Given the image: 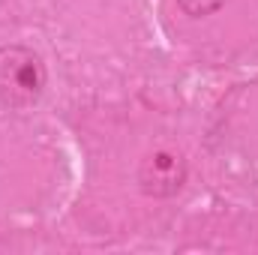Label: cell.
Returning a JSON list of instances; mask_svg holds the SVG:
<instances>
[{"label": "cell", "instance_id": "obj_1", "mask_svg": "<svg viewBox=\"0 0 258 255\" xmlns=\"http://www.w3.org/2000/svg\"><path fill=\"white\" fill-rule=\"evenodd\" d=\"M48 72L42 57L27 45H0V105L24 111L45 93Z\"/></svg>", "mask_w": 258, "mask_h": 255}, {"label": "cell", "instance_id": "obj_3", "mask_svg": "<svg viewBox=\"0 0 258 255\" xmlns=\"http://www.w3.org/2000/svg\"><path fill=\"white\" fill-rule=\"evenodd\" d=\"M225 3H228V0H177V6H180L186 15H192V18L213 15V12H219Z\"/></svg>", "mask_w": 258, "mask_h": 255}, {"label": "cell", "instance_id": "obj_2", "mask_svg": "<svg viewBox=\"0 0 258 255\" xmlns=\"http://www.w3.org/2000/svg\"><path fill=\"white\" fill-rule=\"evenodd\" d=\"M186 183V156L177 147H159L138 165V186L150 198H171Z\"/></svg>", "mask_w": 258, "mask_h": 255}]
</instances>
